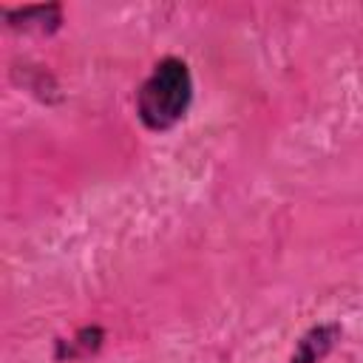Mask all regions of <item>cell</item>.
I'll list each match as a JSON object with an SVG mask.
<instances>
[{
	"mask_svg": "<svg viewBox=\"0 0 363 363\" xmlns=\"http://www.w3.org/2000/svg\"><path fill=\"white\" fill-rule=\"evenodd\" d=\"M193 102V74L184 60L162 57L136 91V116L147 130H170Z\"/></svg>",
	"mask_w": 363,
	"mask_h": 363,
	"instance_id": "cell-1",
	"label": "cell"
},
{
	"mask_svg": "<svg viewBox=\"0 0 363 363\" xmlns=\"http://www.w3.org/2000/svg\"><path fill=\"white\" fill-rule=\"evenodd\" d=\"M9 26L14 31H34V34H51L62 23V9L57 3L48 6H17L3 11Z\"/></svg>",
	"mask_w": 363,
	"mask_h": 363,
	"instance_id": "cell-2",
	"label": "cell"
},
{
	"mask_svg": "<svg viewBox=\"0 0 363 363\" xmlns=\"http://www.w3.org/2000/svg\"><path fill=\"white\" fill-rule=\"evenodd\" d=\"M340 337V326L337 323H320V326H312L295 346V354H292V363H320L332 346L337 343Z\"/></svg>",
	"mask_w": 363,
	"mask_h": 363,
	"instance_id": "cell-3",
	"label": "cell"
}]
</instances>
